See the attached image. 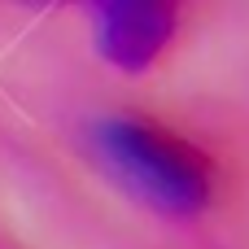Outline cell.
I'll return each instance as SVG.
<instances>
[{
	"mask_svg": "<svg viewBox=\"0 0 249 249\" xmlns=\"http://www.w3.org/2000/svg\"><path fill=\"white\" fill-rule=\"evenodd\" d=\"M184 26L179 4H96L92 13V35H96V53L118 70V74H149L153 66H162V57L175 48V35Z\"/></svg>",
	"mask_w": 249,
	"mask_h": 249,
	"instance_id": "7a4b0ae2",
	"label": "cell"
},
{
	"mask_svg": "<svg viewBox=\"0 0 249 249\" xmlns=\"http://www.w3.org/2000/svg\"><path fill=\"white\" fill-rule=\"evenodd\" d=\"M96 153L109 175L149 210L166 219H201L219 197V162L206 144L184 136L158 114L118 109L96 127Z\"/></svg>",
	"mask_w": 249,
	"mask_h": 249,
	"instance_id": "6da1fadb",
	"label": "cell"
}]
</instances>
